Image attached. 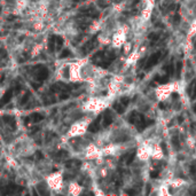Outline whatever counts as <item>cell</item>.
<instances>
[{
  "instance_id": "cell-1",
  "label": "cell",
  "mask_w": 196,
  "mask_h": 196,
  "mask_svg": "<svg viewBox=\"0 0 196 196\" xmlns=\"http://www.w3.org/2000/svg\"><path fill=\"white\" fill-rule=\"evenodd\" d=\"M37 74H36V78L38 80H45L47 79V77H48V70L45 68V67H43V65H38L37 67Z\"/></svg>"
},
{
  "instance_id": "cell-2",
  "label": "cell",
  "mask_w": 196,
  "mask_h": 196,
  "mask_svg": "<svg viewBox=\"0 0 196 196\" xmlns=\"http://www.w3.org/2000/svg\"><path fill=\"white\" fill-rule=\"evenodd\" d=\"M159 59H161V53H156V54L151 55L150 58L148 59V62L146 64V69H150L153 65H155L157 62L159 61Z\"/></svg>"
},
{
  "instance_id": "cell-3",
  "label": "cell",
  "mask_w": 196,
  "mask_h": 196,
  "mask_svg": "<svg viewBox=\"0 0 196 196\" xmlns=\"http://www.w3.org/2000/svg\"><path fill=\"white\" fill-rule=\"evenodd\" d=\"M12 96H13V90L11 88V90L6 91V93L4 94V95H2L1 100H0V107H4L6 103H8L9 101H11Z\"/></svg>"
},
{
  "instance_id": "cell-4",
  "label": "cell",
  "mask_w": 196,
  "mask_h": 196,
  "mask_svg": "<svg viewBox=\"0 0 196 196\" xmlns=\"http://www.w3.org/2000/svg\"><path fill=\"white\" fill-rule=\"evenodd\" d=\"M100 121H101V116L97 117L95 121H94L92 124L88 126V131L92 132V133H96V132L100 130Z\"/></svg>"
},
{
  "instance_id": "cell-5",
  "label": "cell",
  "mask_w": 196,
  "mask_h": 196,
  "mask_svg": "<svg viewBox=\"0 0 196 196\" xmlns=\"http://www.w3.org/2000/svg\"><path fill=\"white\" fill-rule=\"evenodd\" d=\"M112 121H114V117L111 115V112H110V110H106L104 116H103V126L104 127L109 126L112 123Z\"/></svg>"
},
{
  "instance_id": "cell-6",
  "label": "cell",
  "mask_w": 196,
  "mask_h": 196,
  "mask_svg": "<svg viewBox=\"0 0 196 196\" xmlns=\"http://www.w3.org/2000/svg\"><path fill=\"white\" fill-rule=\"evenodd\" d=\"M2 119H4V122H6L7 124L11 125L13 130L16 128V121H15V118L13 116H4Z\"/></svg>"
},
{
  "instance_id": "cell-7",
  "label": "cell",
  "mask_w": 196,
  "mask_h": 196,
  "mask_svg": "<svg viewBox=\"0 0 196 196\" xmlns=\"http://www.w3.org/2000/svg\"><path fill=\"white\" fill-rule=\"evenodd\" d=\"M55 49V36H50L48 39V50L53 53Z\"/></svg>"
},
{
  "instance_id": "cell-8",
  "label": "cell",
  "mask_w": 196,
  "mask_h": 196,
  "mask_svg": "<svg viewBox=\"0 0 196 196\" xmlns=\"http://www.w3.org/2000/svg\"><path fill=\"white\" fill-rule=\"evenodd\" d=\"M30 119H32L33 123H38V122L43 121L44 116L42 115V114H32V115L30 116Z\"/></svg>"
},
{
  "instance_id": "cell-9",
  "label": "cell",
  "mask_w": 196,
  "mask_h": 196,
  "mask_svg": "<svg viewBox=\"0 0 196 196\" xmlns=\"http://www.w3.org/2000/svg\"><path fill=\"white\" fill-rule=\"evenodd\" d=\"M112 107L118 114H123V112H124V110H125V106H123L122 103H117L116 102V103H114Z\"/></svg>"
},
{
  "instance_id": "cell-10",
  "label": "cell",
  "mask_w": 196,
  "mask_h": 196,
  "mask_svg": "<svg viewBox=\"0 0 196 196\" xmlns=\"http://www.w3.org/2000/svg\"><path fill=\"white\" fill-rule=\"evenodd\" d=\"M79 165H80V162L77 159H71L65 163V166L67 167H75V166H79Z\"/></svg>"
},
{
  "instance_id": "cell-11",
  "label": "cell",
  "mask_w": 196,
  "mask_h": 196,
  "mask_svg": "<svg viewBox=\"0 0 196 196\" xmlns=\"http://www.w3.org/2000/svg\"><path fill=\"white\" fill-rule=\"evenodd\" d=\"M55 44H56V49H61L63 45V38L60 36H55Z\"/></svg>"
},
{
  "instance_id": "cell-12",
  "label": "cell",
  "mask_w": 196,
  "mask_h": 196,
  "mask_svg": "<svg viewBox=\"0 0 196 196\" xmlns=\"http://www.w3.org/2000/svg\"><path fill=\"white\" fill-rule=\"evenodd\" d=\"M134 155H135L134 151H132V153H130L128 155H126V156H125L126 164H131L132 163V161H133V158H134Z\"/></svg>"
},
{
  "instance_id": "cell-13",
  "label": "cell",
  "mask_w": 196,
  "mask_h": 196,
  "mask_svg": "<svg viewBox=\"0 0 196 196\" xmlns=\"http://www.w3.org/2000/svg\"><path fill=\"white\" fill-rule=\"evenodd\" d=\"M71 55V52L69 49H64L63 52L60 54V59H65V58H68V56H70Z\"/></svg>"
},
{
  "instance_id": "cell-14",
  "label": "cell",
  "mask_w": 196,
  "mask_h": 196,
  "mask_svg": "<svg viewBox=\"0 0 196 196\" xmlns=\"http://www.w3.org/2000/svg\"><path fill=\"white\" fill-rule=\"evenodd\" d=\"M64 157H68V153L64 150H60L58 154H56V158H64Z\"/></svg>"
},
{
  "instance_id": "cell-15",
  "label": "cell",
  "mask_w": 196,
  "mask_h": 196,
  "mask_svg": "<svg viewBox=\"0 0 196 196\" xmlns=\"http://www.w3.org/2000/svg\"><path fill=\"white\" fill-rule=\"evenodd\" d=\"M155 79L158 81L159 84H165L166 81H167V77H159V76H156V77H155Z\"/></svg>"
},
{
  "instance_id": "cell-16",
  "label": "cell",
  "mask_w": 196,
  "mask_h": 196,
  "mask_svg": "<svg viewBox=\"0 0 196 196\" xmlns=\"http://www.w3.org/2000/svg\"><path fill=\"white\" fill-rule=\"evenodd\" d=\"M29 97H30V93H29V92L25 93L24 96L22 97V100H21V104H25V103H27L28 100H29Z\"/></svg>"
},
{
  "instance_id": "cell-17",
  "label": "cell",
  "mask_w": 196,
  "mask_h": 196,
  "mask_svg": "<svg viewBox=\"0 0 196 196\" xmlns=\"http://www.w3.org/2000/svg\"><path fill=\"white\" fill-rule=\"evenodd\" d=\"M158 38H159V36H158L157 33H151V34H149V39L153 40V43L157 42V40H158Z\"/></svg>"
},
{
  "instance_id": "cell-18",
  "label": "cell",
  "mask_w": 196,
  "mask_h": 196,
  "mask_svg": "<svg viewBox=\"0 0 196 196\" xmlns=\"http://www.w3.org/2000/svg\"><path fill=\"white\" fill-rule=\"evenodd\" d=\"M0 58H2V59L7 58V50H6L4 47H1V48H0Z\"/></svg>"
},
{
  "instance_id": "cell-19",
  "label": "cell",
  "mask_w": 196,
  "mask_h": 196,
  "mask_svg": "<svg viewBox=\"0 0 196 196\" xmlns=\"http://www.w3.org/2000/svg\"><path fill=\"white\" fill-rule=\"evenodd\" d=\"M128 102H130V99H128V97H126V96H124V97H122V99H121V103L123 104V106H127Z\"/></svg>"
},
{
  "instance_id": "cell-20",
  "label": "cell",
  "mask_w": 196,
  "mask_h": 196,
  "mask_svg": "<svg viewBox=\"0 0 196 196\" xmlns=\"http://www.w3.org/2000/svg\"><path fill=\"white\" fill-rule=\"evenodd\" d=\"M97 5H99L101 8H106L107 6H108V4H107L104 0H99V1H97Z\"/></svg>"
},
{
  "instance_id": "cell-21",
  "label": "cell",
  "mask_w": 196,
  "mask_h": 196,
  "mask_svg": "<svg viewBox=\"0 0 196 196\" xmlns=\"http://www.w3.org/2000/svg\"><path fill=\"white\" fill-rule=\"evenodd\" d=\"M173 72H174V67H173V64L171 63V64L169 65V69H167V74L172 76V75H173Z\"/></svg>"
},
{
  "instance_id": "cell-22",
  "label": "cell",
  "mask_w": 196,
  "mask_h": 196,
  "mask_svg": "<svg viewBox=\"0 0 196 196\" xmlns=\"http://www.w3.org/2000/svg\"><path fill=\"white\" fill-rule=\"evenodd\" d=\"M88 25H90V23H84V22H83V23L79 24V28H80V29H83V30H86L88 28Z\"/></svg>"
},
{
  "instance_id": "cell-23",
  "label": "cell",
  "mask_w": 196,
  "mask_h": 196,
  "mask_svg": "<svg viewBox=\"0 0 196 196\" xmlns=\"http://www.w3.org/2000/svg\"><path fill=\"white\" fill-rule=\"evenodd\" d=\"M158 174H159L158 171H151L150 172V177H151V178H154V179H156L157 177H158Z\"/></svg>"
},
{
  "instance_id": "cell-24",
  "label": "cell",
  "mask_w": 196,
  "mask_h": 196,
  "mask_svg": "<svg viewBox=\"0 0 196 196\" xmlns=\"http://www.w3.org/2000/svg\"><path fill=\"white\" fill-rule=\"evenodd\" d=\"M63 76H64L65 78H69V68L65 67L64 70H63Z\"/></svg>"
},
{
  "instance_id": "cell-25",
  "label": "cell",
  "mask_w": 196,
  "mask_h": 196,
  "mask_svg": "<svg viewBox=\"0 0 196 196\" xmlns=\"http://www.w3.org/2000/svg\"><path fill=\"white\" fill-rule=\"evenodd\" d=\"M68 97H69V94H68V92H65V93H62L61 94L60 99H61V100H65V99H68Z\"/></svg>"
},
{
  "instance_id": "cell-26",
  "label": "cell",
  "mask_w": 196,
  "mask_h": 196,
  "mask_svg": "<svg viewBox=\"0 0 196 196\" xmlns=\"http://www.w3.org/2000/svg\"><path fill=\"white\" fill-rule=\"evenodd\" d=\"M181 67H182V63H181V62H178V64H177V72H178V75L180 74V70H181Z\"/></svg>"
},
{
  "instance_id": "cell-27",
  "label": "cell",
  "mask_w": 196,
  "mask_h": 196,
  "mask_svg": "<svg viewBox=\"0 0 196 196\" xmlns=\"http://www.w3.org/2000/svg\"><path fill=\"white\" fill-rule=\"evenodd\" d=\"M14 20H17V16H15V15H9V16L7 17V21H14Z\"/></svg>"
},
{
  "instance_id": "cell-28",
  "label": "cell",
  "mask_w": 196,
  "mask_h": 196,
  "mask_svg": "<svg viewBox=\"0 0 196 196\" xmlns=\"http://www.w3.org/2000/svg\"><path fill=\"white\" fill-rule=\"evenodd\" d=\"M36 157H37V158H39V159H44V156H43V154L40 153V151H37V153H36Z\"/></svg>"
},
{
  "instance_id": "cell-29",
  "label": "cell",
  "mask_w": 196,
  "mask_h": 196,
  "mask_svg": "<svg viewBox=\"0 0 196 196\" xmlns=\"http://www.w3.org/2000/svg\"><path fill=\"white\" fill-rule=\"evenodd\" d=\"M126 193L130 195H134V194H137V192L133 190V189H128V190H126Z\"/></svg>"
},
{
  "instance_id": "cell-30",
  "label": "cell",
  "mask_w": 196,
  "mask_h": 196,
  "mask_svg": "<svg viewBox=\"0 0 196 196\" xmlns=\"http://www.w3.org/2000/svg\"><path fill=\"white\" fill-rule=\"evenodd\" d=\"M162 148H163V153H164V154H167L166 147H165V145H164V143H162Z\"/></svg>"
},
{
  "instance_id": "cell-31",
  "label": "cell",
  "mask_w": 196,
  "mask_h": 196,
  "mask_svg": "<svg viewBox=\"0 0 196 196\" xmlns=\"http://www.w3.org/2000/svg\"><path fill=\"white\" fill-rule=\"evenodd\" d=\"M190 172L193 173V174H195V173H196V167H195V166H192V169H190Z\"/></svg>"
},
{
  "instance_id": "cell-32",
  "label": "cell",
  "mask_w": 196,
  "mask_h": 196,
  "mask_svg": "<svg viewBox=\"0 0 196 196\" xmlns=\"http://www.w3.org/2000/svg\"><path fill=\"white\" fill-rule=\"evenodd\" d=\"M173 145L176 147H178V141H177V138H173Z\"/></svg>"
},
{
  "instance_id": "cell-33",
  "label": "cell",
  "mask_w": 196,
  "mask_h": 196,
  "mask_svg": "<svg viewBox=\"0 0 196 196\" xmlns=\"http://www.w3.org/2000/svg\"><path fill=\"white\" fill-rule=\"evenodd\" d=\"M31 85L33 86V88H38V87H39V84H36V83H31Z\"/></svg>"
},
{
  "instance_id": "cell-34",
  "label": "cell",
  "mask_w": 196,
  "mask_h": 196,
  "mask_svg": "<svg viewBox=\"0 0 196 196\" xmlns=\"http://www.w3.org/2000/svg\"><path fill=\"white\" fill-rule=\"evenodd\" d=\"M5 79V75L4 74H0V81H2Z\"/></svg>"
},
{
  "instance_id": "cell-35",
  "label": "cell",
  "mask_w": 196,
  "mask_h": 196,
  "mask_svg": "<svg viewBox=\"0 0 196 196\" xmlns=\"http://www.w3.org/2000/svg\"><path fill=\"white\" fill-rule=\"evenodd\" d=\"M179 20H180V17H179V15H178V14H177V15H176V16H174V21H176V22H178Z\"/></svg>"
},
{
  "instance_id": "cell-36",
  "label": "cell",
  "mask_w": 196,
  "mask_h": 196,
  "mask_svg": "<svg viewBox=\"0 0 196 196\" xmlns=\"http://www.w3.org/2000/svg\"><path fill=\"white\" fill-rule=\"evenodd\" d=\"M159 108H161V109H164V108H165V106H164V103H159Z\"/></svg>"
},
{
  "instance_id": "cell-37",
  "label": "cell",
  "mask_w": 196,
  "mask_h": 196,
  "mask_svg": "<svg viewBox=\"0 0 196 196\" xmlns=\"http://www.w3.org/2000/svg\"><path fill=\"white\" fill-rule=\"evenodd\" d=\"M178 122H180V123L182 122V117H179V118H178Z\"/></svg>"
},
{
  "instance_id": "cell-38",
  "label": "cell",
  "mask_w": 196,
  "mask_h": 196,
  "mask_svg": "<svg viewBox=\"0 0 196 196\" xmlns=\"http://www.w3.org/2000/svg\"><path fill=\"white\" fill-rule=\"evenodd\" d=\"M196 96V87H195V91H194V97Z\"/></svg>"
},
{
  "instance_id": "cell-39",
  "label": "cell",
  "mask_w": 196,
  "mask_h": 196,
  "mask_svg": "<svg viewBox=\"0 0 196 196\" xmlns=\"http://www.w3.org/2000/svg\"><path fill=\"white\" fill-rule=\"evenodd\" d=\"M194 111L196 112V104H195V106H194Z\"/></svg>"
},
{
  "instance_id": "cell-40",
  "label": "cell",
  "mask_w": 196,
  "mask_h": 196,
  "mask_svg": "<svg viewBox=\"0 0 196 196\" xmlns=\"http://www.w3.org/2000/svg\"><path fill=\"white\" fill-rule=\"evenodd\" d=\"M0 12H1V7H0Z\"/></svg>"
}]
</instances>
